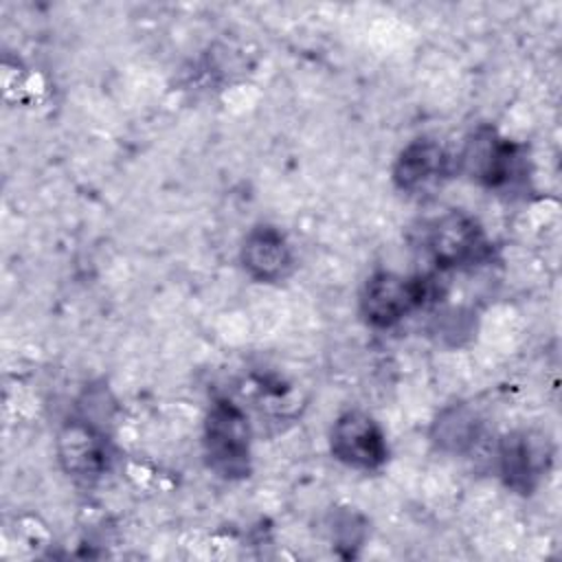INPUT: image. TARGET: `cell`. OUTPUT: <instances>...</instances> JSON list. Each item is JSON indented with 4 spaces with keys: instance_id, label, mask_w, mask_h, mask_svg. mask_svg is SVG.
<instances>
[{
    "instance_id": "obj_1",
    "label": "cell",
    "mask_w": 562,
    "mask_h": 562,
    "mask_svg": "<svg viewBox=\"0 0 562 562\" xmlns=\"http://www.w3.org/2000/svg\"><path fill=\"white\" fill-rule=\"evenodd\" d=\"M459 169L490 191L509 193L529 178L527 147L503 138L492 125H479L463 143Z\"/></svg>"
},
{
    "instance_id": "obj_2",
    "label": "cell",
    "mask_w": 562,
    "mask_h": 562,
    "mask_svg": "<svg viewBox=\"0 0 562 562\" xmlns=\"http://www.w3.org/2000/svg\"><path fill=\"white\" fill-rule=\"evenodd\" d=\"M422 244L439 270H463L492 259V241L476 217L446 211L422 231Z\"/></svg>"
},
{
    "instance_id": "obj_3",
    "label": "cell",
    "mask_w": 562,
    "mask_h": 562,
    "mask_svg": "<svg viewBox=\"0 0 562 562\" xmlns=\"http://www.w3.org/2000/svg\"><path fill=\"white\" fill-rule=\"evenodd\" d=\"M250 424L246 413L231 400L211 404L204 419V457L209 468L222 479H244L250 474Z\"/></svg>"
},
{
    "instance_id": "obj_4",
    "label": "cell",
    "mask_w": 562,
    "mask_h": 562,
    "mask_svg": "<svg viewBox=\"0 0 562 562\" xmlns=\"http://www.w3.org/2000/svg\"><path fill=\"white\" fill-rule=\"evenodd\" d=\"M432 294V277H404L380 270L362 288L360 312L371 327L389 329L419 310Z\"/></svg>"
},
{
    "instance_id": "obj_5",
    "label": "cell",
    "mask_w": 562,
    "mask_h": 562,
    "mask_svg": "<svg viewBox=\"0 0 562 562\" xmlns=\"http://www.w3.org/2000/svg\"><path fill=\"white\" fill-rule=\"evenodd\" d=\"M553 463V443L547 432L520 428L498 441V474L503 483L522 496L533 494Z\"/></svg>"
},
{
    "instance_id": "obj_6",
    "label": "cell",
    "mask_w": 562,
    "mask_h": 562,
    "mask_svg": "<svg viewBox=\"0 0 562 562\" xmlns=\"http://www.w3.org/2000/svg\"><path fill=\"white\" fill-rule=\"evenodd\" d=\"M329 450L336 461L364 472L380 470L389 459L384 430L364 411H347L334 422Z\"/></svg>"
},
{
    "instance_id": "obj_7",
    "label": "cell",
    "mask_w": 562,
    "mask_h": 562,
    "mask_svg": "<svg viewBox=\"0 0 562 562\" xmlns=\"http://www.w3.org/2000/svg\"><path fill=\"white\" fill-rule=\"evenodd\" d=\"M57 457L68 474L92 479L110 468L112 446L92 422L68 419L57 432Z\"/></svg>"
},
{
    "instance_id": "obj_8",
    "label": "cell",
    "mask_w": 562,
    "mask_h": 562,
    "mask_svg": "<svg viewBox=\"0 0 562 562\" xmlns=\"http://www.w3.org/2000/svg\"><path fill=\"white\" fill-rule=\"evenodd\" d=\"M452 173V158L432 138L411 140L395 158L393 184L406 195H424Z\"/></svg>"
},
{
    "instance_id": "obj_9",
    "label": "cell",
    "mask_w": 562,
    "mask_h": 562,
    "mask_svg": "<svg viewBox=\"0 0 562 562\" xmlns=\"http://www.w3.org/2000/svg\"><path fill=\"white\" fill-rule=\"evenodd\" d=\"M241 266L248 277L259 283L285 279L294 266L292 248L285 235L270 224L250 228L241 244Z\"/></svg>"
},
{
    "instance_id": "obj_10",
    "label": "cell",
    "mask_w": 562,
    "mask_h": 562,
    "mask_svg": "<svg viewBox=\"0 0 562 562\" xmlns=\"http://www.w3.org/2000/svg\"><path fill=\"white\" fill-rule=\"evenodd\" d=\"M430 437L443 452L463 454L472 450L481 437L479 415L468 404H452L437 415Z\"/></svg>"
}]
</instances>
